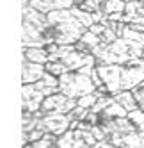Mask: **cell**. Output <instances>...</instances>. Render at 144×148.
Segmentation results:
<instances>
[{
  "instance_id": "cell-1",
  "label": "cell",
  "mask_w": 144,
  "mask_h": 148,
  "mask_svg": "<svg viewBox=\"0 0 144 148\" xmlns=\"http://www.w3.org/2000/svg\"><path fill=\"white\" fill-rule=\"evenodd\" d=\"M48 18V27L43 30V38L48 43H57V45H73L84 36L87 27L80 22L69 9H59L46 14Z\"/></svg>"
},
{
  "instance_id": "cell-2",
  "label": "cell",
  "mask_w": 144,
  "mask_h": 148,
  "mask_svg": "<svg viewBox=\"0 0 144 148\" xmlns=\"http://www.w3.org/2000/svg\"><path fill=\"white\" fill-rule=\"evenodd\" d=\"M144 43L128 38H118L114 43H103L92 50L96 57V64H125V62L142 56Z\"/></svg>"
},
{
  "instance_id": "cell-3",
  "label": "cell",
  "mask_w": 144,
  "mask_h": 148,
  "mask_svg": "<svg viewBox=\"0 0 144 148\" xmlns=\"http://www.w3.org/2000/svg\"><path fill=\"white\" fill-rule=\"evenodd\" d=\"M59 91L71 98H80L84 95L94 93L96 86L91 75H86L80 71H66L59 77Z\"/></svg>"
},
{
  "instance_id": "cell-4",
  "label": "cell",
  "mask_w": 144,
  "mask_h": 148,
  "mask_svg": "<svg viewBox=\"0 0 144 148\" xmlns=\"http://www.w3.org/2000/svg\"><path fill=\"white\" fill-rule=\"evenodd\" d=\"M96 137L91 130L82 129H68L62 136H59L57 148H94Z\"/></svg>"
},
{
  "instance_id": "cell-5",
  "label": "cell",
  "mask_w": 144,
  "mask_h": 148,
  "mask_svg": "<svg viewBox=\"0 0 144 148\" xmlns=\"http://www.w3.org/2000/svg\"><path fill=\"white\" fill-rule=\"evenodd\" d=\"M144 80V59L137 57L121 64V89H133Z\"/></svg>"
},
{
  "instance_id": "cell-6",
  "label": "cell",
  "mask_w": 144,
  "mask_h": 148,
  "mask_svg": "<svg viewBox=\"0 0 144 148\" xmlns=\"http://www.w3.org/2000/svg\"><path fill=\"white\" fill-rule=\"evenodd\" d=\"M73 118L71 114L66 112H48V114H43L39 118V123H37V129H41L43 132H52V134H57V136H62L68 129Z\"/></svg>"
},
{
  "instance_id": "cell-7",
  "label": "cell",
  "mask_w": 144,
  "mask_h": 148,
  "mask_svg": "<svg viewBox=\"0 0 144 148\" xmlns=\"http://www.w3.org/2000/svg\"><path fill=\"white\" fill-rule=\"evenodd\" d=\"M77 107V98H71L64 93H54V95H48L45 97L43 103H41V112L43 114H48V112H71Z\"/></svg>"
},
{
  "instance_id": "cell-8",
  "label": "cell",
  "mask_w": 144,
  "mask_h": 148,
  "mask_svg": "<svg viewBox=\"0 0 144 148\" xmlns=\"http://www.w3.org/2000/svg\"><path fill=\"white\" fill-rule=\"evenodd\" d=\"M96 71L110 95H118L121 91V64H96Z\"/></svg>"
},
{
  "instance_id": "cell-9",
  "label": "cell",
  "mask_w": 144,
  "mask_h": 148,
  "mask_svg": "<svg viewBox=\"0 0 144 148\" xmlns=\"http://www.w3.org/2000/svg\"><path fill=\"white\" fill-rule=\"evenodd\" d=\"M59 61L62 62L69 71H78L80 68H84V66H96L94 54H84V52H78L77 48L68 52V54L62 56Z\"/></svg>"
},
{
  "instance_id": "cell-10",
  "label": "cell",
  "mask_w": 144,
  "mask_h": 148,
  "mask_svg": "<svg viewBox=\"0 0 144 148\" xmlns=\"http://www.w3.org/2000/svg\"><path fill=\"white\" fill-rule=\"evenodd\" d=\"M43 100H45V95L34 84H23L22 86V111L36 112L41 109Z\"/></svg>"
},
{
  "instance_id": "cell-11",
  "label": "cell",
  "mask_w": 144,
  "mask_h": 148,
  "mask_svg": "<svg viewBox=\"0 0 144 148\" xmlns=\"http://www.w3.org/2000/svg\"><path fill=\"white\" fill-rule=\"evenodd\" d=\"M29 47H46V41L43 38V30L27 22H22V48Z\"/></svg>"
},
{
  "instance_id": "cell-12",
  "label": "cell",
  "mask_w": 144,
  "mask_h": 148,
  "mask_svg": "<svg viewBox=\"0 0 144 148\" xmlns=\"http://www.w3.org/2000/svg\"><path fill=\"white\" fill-rule=\"evenodd\" d=\"M45 73H46L45 64L32 62L29 59H22V84H34L43 79Z\"/></svg>"
},
{
  "instance_id": "cell-13",
  "label": "cell",
  "mask_w": 144,
  "mask_h": 148,
  "mask_svg": "<svg viewBox=\"0 0 144 148\" xmlns=\"http://www.w3.org/2000/svg\"><path fill=\"white\" fill-rule=\"evenodd\" d=\"M34 9H37V11L41 13H52V11H59V9H69L73 7L75 2L73 0H30V4Z\"/></svg>"
},
{
  "instance_id": "cell-14",
  "label": "cell",
  "mask_w": 144,
  "mask_h": 148,
  "mask_svg": "<svg viewBox=\"0 0 144 148\" xmlns=\"http://www.w3.org/2000/svg\"><path fill=\"white\" fill-rule=\"evenodd\" d=\"M34 86L43 93L45 97H48V95H54V93L59 91V77H55V75H52V73L46 71L43 75V79L34 82Z\"/></svg>"
},
{
  "instance_id": "cell-15",
  "label": "cell",
  "mask_w": 144,
  "mask_h": 148,
  "mask_svg": "<svg viewBox=\"0 0 144 148\" xmlns=\"http://www.w3.org/2000/svg\"><path fill=\"white\" fill-rule=\"evenodd\" d=\"M48 50L45 47H29L23 48V59H29L32 62H39V64H46L48 62Z\"/></svg>"
},
{
  "instance_id": "cell-16",
  "label": "cell",
  "mask_w": 144,
  "mask_h": 148,
  "mask_svg": "<svg viewBox=\"0 0 144 148\" xmlns=\"http://www.w3.org/2000/svg\"><path fill=\"white\" fill-rule=\"evenodd\" d=\"M114 98H116V102H119L128 112L139 107V105H137V100H135V97H133V93H132L130 89H121L118 95H114Z\"/></svg>"
},
{
  "instance_id": "cell-17",
  "label": "cell",
  "mask_w": 144,
  "mask_h": 148,
  "mask_svg": "<svg viewBox=\"0 0 144 148\" xmlns=\"http://www.w3.org/2000/svg\"><path fill=\"white\" fill-rule=\"evenodd\" d=\"M57 141H59L57 134L45 132V136L41 137V139H37L34 143H29L27 146H32V148H57Z\"/></svg>"
},
{
  "instance_id": "cell-18",
  "label": "cell",
  "mask_w": 144,
  "mask_h": 148,
  "mask_svg": "<svg viewBox=\"0 0 144 148\" xmlns=\"http://www.w3.org/2000/svg\"><path fill=\"white\" fill-rule=\"evenodd\" d=\"M125 7H126V2H123V0H105L103 5H101V11L109 16L114 13H125Z\"/></svg>"
},
{
  "instance_id": "cell-19",
  "label": "cell",
  "mask_w": 144,
  "mask_h": 148,
  "mask_svg": "<svg viewBox=\"0 0 144 148\" xmlns=\"http://www.w3.org/2000/svg\"><path fill=\"white\" fill-rule=\"evenodd\" d=\"M78 41H82V43H86L89 48H91V52L92 50H94V48H98L100 45H103V41H101V38L98 36V34H94V32H92V30H86V32H84V36H82Z\"/></svg>"
},
{
  "instance_id": "cell-20",
  "label": "cell",
  "mask_w": 144,
  "mask_h": 148,
  "mask_svg": "<svg viewBox=\"0 0 144 148\" xmlns=\"http://www.w3.org/2000/svg\"><path fill=\"white\" fill-rule=\"evenodd\" d=\"M123 146L125 148H142V139H141L139 130L123 136Z\"/></svg>"
},
{
  "instance_id": "cell-21",
  "label": "cell",
  "mask_w": 144,
  "mask_h": 148,
  "mask_svg": "<svg viewBox=\"0 0 144 148\" xmlns=\"http://www.w3.org/2000/svg\"><path fill=\"white\" fill-rule=\"evenodd\" d=\"M45 68H46V71L48 73H52V75H55V77H60L62 73H66V71H69L62 62L60 61H48L46 64H45Z\"/></svg>"
},
{
  "instance_id": "cell-22",
  "label": "cell",
  "mask_w": 144,
  "mask_h": 148,
  "mask_svg": "<svg viewBox=\"0 0 144 148\" xmlns=\"http://www.w3.org/2000/svg\"><path fill=\"white\" fill-rule=\"evenodd\" d=\"M103 2L105 0H84L80 5H77V7H80L82 11H86V13H96V11H101V5H103Z\"/></svg>"
},
{
  "instance_id": "cell-23",
  "label": "cell",
  "mask_w": 144,
  "mask_h": 148,
  "mask_svg": "<svg viewBox=\"0 0 144 148\" xmlns=\"http://www.w3.org/2000/svg\"><path fill=\"white\" fill-rule=\"evenodd\" d=\"M98 98H100V97H98L96 93H89V95H84V97L77 98V103L82 105V107H86V109H91L92 105L98 102Z\"/></svg>"
},
{
  "instance_id": "cell-24",
  "label": "cell",
  "mask_w": 144,
  "mask_h": 148,
  "mask_svg": "<svg viewBox=\"0 0 144 148\" xmlns=\"http://www.w3.org/2000/svg\"><path fill=\"white\" fill-rule=\"evenodd\" d=\"M128 118L132 120V123L135 125V127H137V130H139L141 127L144 125V111L137 107V109H133V111L128 112Z\"/></svg>"
},
{
  "instance_id": "cell-25",
  "label": "cell",
  "mask_w": 144,
  "mask_h": 148,
  "mask_svg": "<svg viewBox=\"0 0 144 148\" xmlns=\"http://www.w3.org/2000/svg\"><path fill=\"white\" fill-rule=\"evenodd\" d=\"M130 91L133 93V97H135L139 109H142V111H144V80L139 84V86H135L133 89H130Z\"/></svg>"
},
{
  "instance_id": "cell-26",
  "label": "cell",
  "mask_w": 144,
  "mask_h": 148,
  "mask_svg": "<svg viewBox=\"0 0 144 148\" xmlns=\"http://www.w3.org/2000/svg\"><path fill=\"white\" fill-rule=\"evenodd\" d=\"M87 112H89V109H86V107H82V105L77 103V107L71 111L69 114H71V118H73V121H80V120H86Z\"/></svg>"
},
{
  "instance_id": "cell-27",
  "label": "cell",
  "mask_w": 144,
  "mask_h": 148,
  "mask_svg": "<svg viewBox=\"0 0 144 148\" xmlns=\"http://www.w3.org/2000/svg\"><path fill=\"white\" fill-rule=\"evenodd\" d=\"M139 134H141V139H142V148H144V125L139 129Z\"/></svg>"
},
{
  "instance_id": "cell-28",
  "label": "cell",
  "mask_w": 144,
  "mask_h": 148,
  "mask_svg": "<svg viewBox=\"0 0 144 148\" xmlns=\"http://www.w3.org/2000/svg\"><path fill=\"white\" fill-rule=\"evenodd\" d=\"M30 4V0H22V7H27Z\"/></svg>"
},
{
  "instance_id": "cell-29",
  "label": "cell",
  "mask_w": 144,
  "mask_h": 148,
  "mask_svg": "<svg viewBox=\"0 0 144 148\" xmlns=\"http://www.w3.org/2000/svg\"><path fill=\"white\" fill-rule=\"evenodd\" d=\"M141 57H142V59H144V47H142V56H141Z\"/></svg>"
}]
</instances>
